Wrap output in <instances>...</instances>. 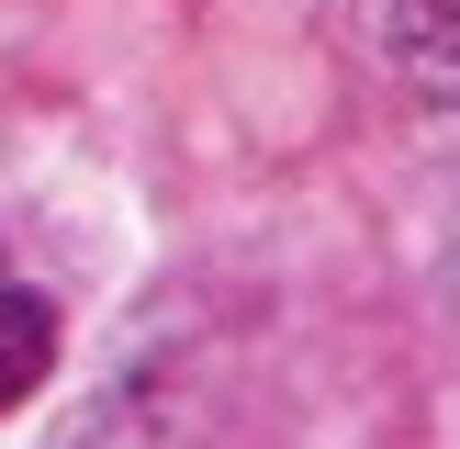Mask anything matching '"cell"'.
<instances>
[{
  "label": "cell",
  "mask_w": 460,
  "mask_h": 449,
  "mask_svg": "<svg viewBox=\"0 0 460 449\" xmlns=\"http://www.w3.org/2000/svg\"><path fill=\"white\" fill-rule=\"evenodd\" d=\"M382 57L460 112V0H382Z\"/></svg>",
  "instance_id": "6da1fadb"
},
{
  "label": "cell",
  "mask_w": 460,
  "mask_h": 449,
  "mask_svg": "<svg viewBox=\"0 0 460 449\" xmlns=\"http://www.w3.org/2000/svg\"><path fill=\"white\" fill-rule=\"evenodd\" d=\"M45 371H57V304H45V292L0 259V416H12V404H34Z\"/></svg>",
  "instance_id": "7a4b0ae2"
}]
</instances>
